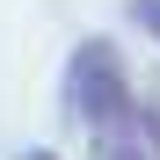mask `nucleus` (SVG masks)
<instances>
[{
	"mask_svg": "<svg viewBox=\"0 0 160 160\" xmlns=\"http://www.w3.org/2000/svg\"><path fill=\"white\" fill-rule=\"evenodd\" d=\"M58 109H66V124L88 131V138L138 124V80H131V58H124L117 37H80V44L66 51Z\"/></svg>",
	"mask_w": 160,
	"mask_h": 160,
	"instance_id": "nucleus-1",
	"label": "nucleus"
},
{
	"mask_svg": "<svg viewBox=\"0 0 160 160\" xmlns=\"http://www.w3.org/2000/svg\"><path fill=\"white\" fill-rule=\"evenodd\" d=\"M88 146H95V160H153L146 138H138V124L131 131H102V138H88Z\"/></svg>",
	"mask_w": 160,
	"mask_h": 160,
	"instance_id": "nucleus-2",
	"label": "nucleus"
},
{
	"mask_svg": "<svg viewBox=\"0 0 160 160\" xmlns=\"http://www.w3.org/2000/svg\"><path fill=\"white\" fill-rule=\"evenodd\" d=\"M138 138H146V153L160 160V73L138 88Z\"/></svg>",
	"mask_w": 160,
	"mask_h": 160,
	"instance_id": "nucleus-3",
	"label": "nucleus"
},
{
	"mask_svg": "<svg viewBox=\"0 0 160 160\" xmlns=\"http://www.w3.org/2000/svg\"><path fill=\"white\" fill-rule=\"evenodd\" d=\"M124 22H138V37L160 51V0H124Z\"/></svg>",
	"mask_w": 160,
	"mask_h": 160,
	"instance_id": "nucleus-4",
	"label": "nucleus"
},
{
	"mask_svg": "<svg viewBox=\"0 0 160 160\" xmlns=\"http://www.w3.org/2000/svg\"><path fill=\"white\" fill-rule=\"evenodd\" d=\"M15 160H58V153H51V146H29V153H15Z\"/></svg>",
	"mask_w": 160,
	"mask_h": 160,
	"instance_id": "nucleus-5",
	"label": "nucleus"
}]
</instances>
